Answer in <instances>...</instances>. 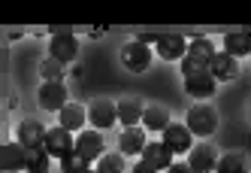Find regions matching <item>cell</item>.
<instances>
[{
    "label": "cell",
    "instance_id": "1",
    "mask_svg": "<svg viewBox=\"0 0 251 173\" xmlns=\"http://www.w3.org/2000/svg\"><path fill=\"white\" fill-rule=\"evenodd\" d=\"M215 58V46L209 37H194L188 43V55L182 58V76H194V73H206L209 61Z\"/></svg>",
    "mask_w": 251,
    "mask_h": 173
},
{
    "label": "cell",
    "instance_id": "2",
    "mask_svg": "<svg viewBox=\"0 0 251 173\" xmlns=\"http://www.w3.org/2000/svg\"><path fill=\"white\" fill-rule=\"evenodd\" d=\"M185 125H188L191 134H197V137H209L215 128H218V115H215V110L206 107V103H197V107L188 113V122H185Z\"/></svg>",
    "mask_w": 251,
    "mask_h": 173
},
{
    "label": "cell",
    "instance_id": "3",
    "mask_svg": "<svg viewBox=\"0 0 251 173\" xmlns=\"http://www.w3.org/2000/svg\"><path fill=\"white\" fill-rule=\"evenodd\" d=\"M51 158H67L70 152H76V143H73V131H67V128H51L46 134V146H43Z\"/></svg>",
    "mask_w": 251,
    "mask_h": 173
},
{
    "label": "cell",
    "instance_id": "4",
    "mask_svg": "<svg viewBox=\"0 0 251 173\" xmlns=\"http://www.w3.org/2000/svg\"><path fill=\"white\" fill-rule=\"evenodd\" d=\"M121 61H124V67H127V70L142 73V70L151 64V49H149L146 43H139V40H130L127 46L121 49Z\"/></svg>",
    "mask_w": 251,
    "mask_h": 173
},
{
    "label": "cell",
    "instance_id": "5",
    "mask_svg": "<svg viewBox=\"0 0 251 173\" xmlns=\"http://www.w3.org/2000/svg\"><path fill=\"white\" fill-rule=\"evenodd\" d=\"M27 155H30V149H25L19 140H15V143H6L3 149H0V170H3V173L25 170V167H27Z\"/></svg>",
    "mask_w": 251,
    "mask_h": 173
},
{
    "label": "cell",
    "instance_id": "6",
    "mask_svg": "<svg viewBox=\"0 0 251 173\" xmlns=\"http://www.w3.org/2000/svg\"><path fill=\"white\" fill-rule=\"evenodd\" d=\"M49 52H51V58H55V61L67 64V61H73V58H76V52H79V40H76L70 30H58L55 37H51Z\"/></svg>",
    "mask_w": 251,
    "mask_h": 173
},
{
    "label": "cell",
    "instance_id": "7",
    "mask_svg": "<svg viewBox=\"0 0 251 173\" xmlns=\"http://www.w3.org/2000/svg\"><path fill=\"white\" fill-rule=\"evenodd\" d=\"M188 164L194 167V173H212L218 167V152H215L212 143H200L188 152Z\"/></svg>",
    "mask_w": 251,
    "mask_h": 173
},
{
    "label": "cell",
    "instance_id": "8",
    "mask_svg": "<svg viewBox=\"0 0 251 173\" xmlns=\"http://www.w3.org/2000/svg\"><path fill=\"white\" fill-rule=\"evenodd\" d=\"M157 55L164 61H182L188 55V43L182 33H160L157 40Z\"/></svg>",
    "mask_w": 251,
    "mask_h": 173
},
{
    "label": "cell",
    "instance_id": "9",
    "mask_svg": "<svg viewBox=\"0 0 251 173\" xmlns=\"http://www.w3.org/2000/svg\"><path fill=\"white\" fill-rule=\"evenodd\" d=\"M46 128L37 122V118H25V122L19 125V134H15V137H19V143L25 146V149H43L46 146Z\"/></svg>",
    "mask_w": 251,
    "mask_h": 173
},
{
    "label": "cell",
    "instance_id": "10",
    "mask_svg": "<svg viewBox=\"0 0 251 173\" xmlns=\"http://www.w3.org/2000/svg\"><path fill=\"white\" fill-rule=\"evenodd\" d=\"M40 107L49 110V113H61L67 107V88H64V82H43V88H40Z\"/></svg>",
    "mask_w": 251,
    "mask_h": 173
},
{
    "label": "cell",
    "instance_id": "11",
    "mask_svg": "<svg viewBox=\"0 0 251 173\" xmlns=\"http://www.w3.org/2000/svg\"><path fill=\"white\" fill-rule=\"evenodd\" d=\"M76 152L85 161H100L103 158V137L97 131H82L76 137Z\"/></svg>",
    "mask_w": 251,
    "mask_h": 173
},
{
    "label": "cell",
    "instance_id": "12",
    "mask_svg": "<svg viewBox=\"0 0 251 173\" xmlns=\"http://www.w3.org/2000/svg\"><path fill=\"white\" fill-rule=\"evenodd\" d=\"M88 118H91V125H97V128H112L118 122V103H112V100H94L91 110H88Z\"/></svg>",
    "mask_w": 251,
    "mask_h": 173
},
{
    "label": "cell",
    "instance_id": "13",
    "mask_svg": "<svg viewBox=\"0 0 251 173\" xmlns=\"http://www.w3.org/2000/svg\"><path fill=\"white\" fill-rule=\"evenodd\" d=\"M191 140H194V134H191L188 125H170L164 131V140L160 143H167V149H173V152H191L194 149Z\"/></svg>",
    "mask_w": 251,
    "mask_h": 173
},
{
    "label": "cell",
    "instance_id": "14",
    "mask_svg": "<svg viewBox=\"0 0 251 173\" xmlns=\"http://www.w3.org/2000/svg\"><path fill=\"white\" fill-rule=\"evenodd\" d=\"M209 73L215 79L227 82V79H236L239 76V64H236V58H233V55H227V52H215V58L209 61Z\"/></svg>",
    "mask_w": 251,
    "mask_h": 173
},
{
    "label": "cell",
    "instance_id": "15",
    "mask_svg": "<svg viewBox=\"0 0 251 173\" xmlns=\"http://www.w3.org/2000/svg\"><path fill=\"white\" fill-rule=\"evenodd\" d=\"M173 149H167V143H149L142 149V161L151 164L154 170H170L173 167Z\"/></svg>",
    "mask_w": 251,
    "mask_h": 173
},
{
    "label": "cell",
    "instance_id": "16",
    "mask_svg": "<svg viewBox=\"0 0 251 173\" xmlns=\"http://www.w3.org/2000/svg\"><path fill=\"white\" fill-rule=\"evenodd\" d=\"M215 79L209 70L206 73H194V76H185V91L191 94V97H212L215 94Z\"/></svg>",
    "mask_w": 251,
    "mask_h": 173
},
{
    "label": "cell",
    "instance_id": "17",
    "mask_svg": "<svg viewBox=\"0 0 251 173\" xmlns=\"http://www.w3.org/2000/svg\"><path fill=\"white\" fill-rule=\"evenodd\" d=\"M146 131L142 128H124L121 137H118V149L121 155H142V149H146Z\"/></svg>",
    "mask_w": 251,
    "mask_h": 173
},
{
    "label": "cell",
    "instance_id": "18",
    "mask_svg": "<svg viewBox=\"0 0 251 173\" xmlns=\"http://www.w3.org/2000/svg\"><path fill=\"white\" fill-rule=\"evenodd\" d=\"M142 115H146V107H142L139 97H127L118 103V122L127 125V128H136L142 122Z\"/></svg>",
    "mask_w": 251,
    "mask_h": 173
},
{
    "label": "cell",
    "instance_id": "19",
    "mask_svg": "<svg viewBox=\"0 0 251 173\" xmlns=\"http://www.w3.org/2000/svg\"><path fill=\"white\" fill-rule=\"evenodd\" d=\"M224 52L233 58L239 55H251V33L248 30H230L224 37Z\"/></svg>",
    "mask_w": 251,
    "mask_h": 173
},
{
    "label": "cell",
    "instance_id": "20",
    "mask_svg": "<svg viewBox=\"0 0 251 173\" xmlns=\"http://www.w3.org/2000/svg\"><path fill=\"white\" fill-rule=\"evenodd\" d=\"M142 125H146L149 131H160L164 134L173 122H170V113L164 107H146V115H142Z\"/></svg>",
    "mask_w": 251,
    "mask_h": 173
},
{
    "label": "cell",
    "instance_id": "21",
    "mask_svg": "<svg viewBox=\"0 0 251 173\" xmlns=\"http://www.w3.org/2000/svg\"><path fill=\"white\" fill-rule=\"evenodd\" d=\"M85 118H88V113L79 107V103H67V107L61 110V128H67V131H79V128L85 125Z\"/></svg>",
    "mask_w": 251,
    "mask_h": 173
},
{
    "label": "cell",
    "instance_id": "22",
    "mask_svg": "<svg viewBox=\"0 0 251 173\" xmlns=\"http://www.w3.org/2000/svg\"><path fill=\"white\" fill-rule=\"evenodd\" d=\"M215 173H248V161L242 158V155H224V158H218V167H215Z\"/></svg>",
    "mask_w": 251,
    "mask_h": 173
},
{
    "label": "cell",
    "instance_id": "23",
    "mask_svg": "<svg viewBox=\"0 0 251 173\" xmlns=\"http://www.w3.org/2000/svg\"><path fill=\"white\" fill-rule=\"evenodd\" d=\"M49 161H51V155L46 149H30L27 155V173H49Z\"/></svg>",
    "mask_w": 251,
    "mask_h": 173
},
{
    "label": "cell",
    "instance_id": "24",
    "mask_svg": "<svg viewBox=\"0 0 251 173\" xmlns=\"http://www.w3.org/2000/svg\"><path fill=\"white\" fill-rule=\"evenodd\" d=\"M91 161H85L79 152H70L67 158H61V170L64 173H91V167H88Z\"/></svg>",
    "mask_w": 251,
    "mask_h": 173
},
{
    "label": "cell",
    "instance_id": "25",
    "mask_svg": "<svg viewBox=\"0 0 251 173\" xmlns=\"http://www.w3.org/2000/svg\"><path fill=\"white\" fill-rule=\"evenodd\" d=\"M97 173H124V155L112 152V155H103L97 161Z\"/></svg>",
    "mask_w": 251,
    "mask_h": 173
},
{
    "label": "cell",
    "instance_id": "26",
    "mask_svg": "<svg viewBox=\"0 0 251 173\" xmlns=\"http://www.w3.org/2000/svg\"><path fill=\"white\" fill-rule=\"evenodd\" d=\"M40 73H43L46 82H61V76H64V64L55 61V58H49V61L40 64Z\"/></svg>",
    "mask_w": 251,
    "mask_h": 173
},
{
    "label": "cell",
    "instance_id": "27",
    "mask_svg": "<svg viewBox=\"0 0 251 173\" xmlns=\"http://www.w3.org/2000/svg\"><path fill=\"white\" fill-rule=\"evenodd\" d=\"M167 173H194V167H191V164H178V161H176Z\"/></svg>",
    "mask_w": 251,
    "mask_h": 173
},
{
    "label": "cell",
    "instance_id": "28",
    "mask_svg": "<svg viewBox=\"0 0 251 173\" xmlns=\"http://www.w3.org/2000/svg\"><path fill=\"white\" fill-rule=\"evenodd\" d=\"M133 173H157L151 164H146V161H136V167H133Z\"/></svg>",
    "mask_w": 251,
    "mask_h": 173
},
{
    "label": "cell",
    "instance_id": "29",
    "mask_svg": "<svg viewBox=\"0 0 251 173\" xmlns=\"http://www.w3.org/2000/svg\"><path fill=\"white\" fill-rule=\"evenodd\" d=\"M91 173H97V170H91Z\"/></svg>",
    "mask_w": 251,
    "mask_h": 173
}]
</instances>
